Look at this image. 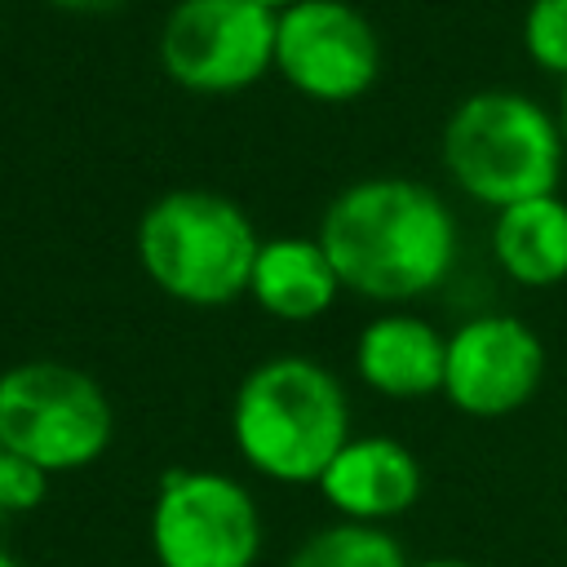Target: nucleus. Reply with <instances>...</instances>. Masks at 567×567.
<instances>
[{"mask_svg": "<svg viewBox=\"0 0 567 567\" xmlns=\"http://www.w3.org/2000/svg\"><path fill=\"white\" fill-rule=\"evenodd\" d=\"M315 235L341 279V292L385 310L443 288L461 252L447 199L430 182L394 173L341 186L328 199Z\"/></svg>", "mask_w": 567, "mask_h": 567, "instance_id": "f257e3e1", "label": "nucleus"}, {"mask_svg": "<svg viewBox=\"0 0 567 567\" xmlns=\"http://www.w3.org/2000/svg\"><path fill=\"white\" fill-rule=\"evenodd\" d=\"M350 439V399L337 372L310 354L252 363L230 399V443L239 461L279 487H315Z\"/></svg>", "mask_w": 567, "mask_h": 567, "instance_id": "f03ea898", "label": "nucleus"}, {"mask_svg": "<svg viewBox=\"0 0 567 567\" xmlns=\"http://www.w3.org/2000/svg\"><path fill=\"white\" fill-rule=\"evenodd\" d=\"M439 159L461 195L483 208L554 195L567 164L558 115L518 89L465 93L439 133Z\"/></svg>", "mask_w": 567, "mask_h": 567, "instance_id": "7ed1b4c3", "label": "nucleus"}, {"mask_svg": "<svg viewBox=\"0 0 567 567\" xmlns=\"http://www.w3.org/2000/svg\"><path fill=\"white\" fill-rule=\"evenodd\" d=\"M133 248L142 275L168 301L221 310L248 297L261 235L230 195L208 186H177L142 208Z\"/></svg>", "mask_w": 567, "mask_h": 567, "instance_id": "20e7f679", "label": "nucleus"}, {"mask_svg": "<svg viewBox=\"0 0 567 567\" xmlns=\"http://www.w3.org/2000/svg\"><path fill=\"white\" fill-rule=\"evenodd\" d=\"M115 439L106 390L75 363L22 359L0 372V443L44 474L93 465Z\"/></svg>", "mask_w": 567, "mask_h": 567, "instance_id": "39448f33", "label": "nucleus"}, {"mask_svg": "<svg viewBox=\"0 0 567 567\" xmlns=\"http://www.w3.org/2000/svg\"><path fill=\"white\" fill-rule=\"evenodd\" d=\"M146 540L155 567H257L266 523L257 496L235 474L177 465L155 483Z\"/></svg>", "mask_w": 567, "mask_h": 567, "instance_id": "423d86ee", "label": "nucleus"}, {"mask_svg": "<svg viewBox=\"0 0 567 567\" xmlns=\"http://www.w3.org/2000/svg\"><path fill=\"white\" fill-rule=\"evenodd\" d=\"M159 71L195 97H230L275 71V13L252 0H177L159 22Z\"/></svg>", "mask_w": 567, "mask_h": 567, "instance_id": "0eeeda50", "label": "nucleus"}, {"mask_svg": "<svg viewBox=\"0 0 567 567\" xmlns=\"http://www.w3.org/2000/svg\"><path fill=\"white\" fill-rule=\"evenodd\" d=\"M275 75L323 106L359 102L381 75V35L350 0H301L275 13Z\"/></svg>", "mask_w": 567, "mask_h": 567, "instance_id": "6e6552de", "label": "nucleus"}, {"mask_svg": "<svg viewBox=\"0 0 567 567\" xmlns=\"http://www.w3.org/2000/svg\"><path fill=\"white\" fill-rule=\"evenodd\" d=\"M545 381V341L518 315L487 310L447 332L443 399L474 421L514 416Z\"/></svg>", "mask_w": 567, "mask_h": 567, "instance_id": "1a4fd4ad", "label": "nucleus"}, {"mask_svg": "<svg viewBox=\"0 0 567 567\" xmlns=\"http://www.w3.org/2000/svg\"><path fill=\"white\" fill-rule=\"evenodd\" d=\"M323 505L346 523L390 527L403 518L425 487L416 452L394 434H350L346 447L319 474Z\"/></svg>", "mask_w": 567, "mask_h": 567, "instance_id": "9d476101", "label": "nucleus"}, {"mask_svg": "<svg viewBox=\"0 0 567 567\" xmlns=\"http://www.w3.org/2000/svg\"><path fill=\"white\" fill-rule=\"evenodd\" d=\"M443 354L447 332H439L425 315L394 306L359 328L350 363L354 377L381 399H430L443 390Z\"/></svg>", "mask_w": 567, "mask_h": 567, "instance_id": "9b49d317", "label": "nucleus"}, {"mask_svg": "<svg viewBox=\"0 0 567 567\" xmlns=\"http://www.w3.org/2000/svg\"><path fill=\"white\" fill-rule=\"evenodd\" d=\"M248 297L257 301L261 315L279 323H310L337 306L341 279L319 235H270L257 248Z\"/></svg>", "mask_w": 567, "mask_h": 567, "instance_id": "f8f14e48", "label": "nucleus"}, {"mask_svg": "<svg viewBox=\"0 0 567 567\" xmlns=\"http://www.w3.org/2000/svg\"><path fill=\"white\" fill-rule=\"evenodd\" d=\"M492 261L518 288H554L567 279V199L536 195L492 213Z\"/></svg>", "mask_w": 567, "mask_h": 567, "instance_id": "ddd939ff", "label": "nucleus"}, {"mask_svg": "<svg viewBox=\"0 0 567 567\" xmlns=\"http://www.w3.org/2000/svg\"><path fill=\"white\" fill-rule=\"evenodd\" d=\"M284 567H412L408 549L390 527H368V523H346L332 518L328 527L310 532Z\"/></svg>", "mask_w": 567, "mask_h": 567, "instance_id": "4468645a", "label": "nucleus"}, {"mask_svg": "<svg viewBox=\"0 0 567 567\" xmlns=\"http://www.w3.org/2000/svg\"><path fill=\"white\" fill-rule=\"evenodd\" d=\"M518 35L536 71L567 80V0H532Z\"/></svg>", "mask_w": 567, "mask_h": 567, "instance_id": "2eb2a0df", "label": "nucleus"}, {"mask_svg": "<svg viewBox=\"0 0 567 567\" xmlns=\"http://www.w3.org/2000/svg\"><path fill=\"white\" fill-rule=\"evenodd\" d=\"M53 474H44L40 465L4 452L0 456V514H31L49 501Z\"/></svg>", "mask_w": 567, "mask_h": 567, "instance_id": "dca6fc26", "label": "nucleus"}, {"mask_svg": "<svg viewBox=\"0 0 567 567\" xmlns=\"http://www.w3.org/2000/svg\"><path fill=\"white\" fill-rule=\"evenodd\" d=\"M44 4L66 9V13H111V9L124 4V0H44Z\"/></svg>", "mask_w": 567, "mask_h": 567, "instance_id": "f3484780", "label": "nucleus"}, {"mask_svg": "<svg viewBox=\"0 0 567 567\" xmlns=\"http://www.w3.org/2000/svg\"><path fill=\"white\" fill-rule=\"evenodd\" d=\"M412 567H474L465 558H425V563H412Z\"/></svg>", "mask_w": 567, "mask_h": 567, "instance_id": "a211bd4d", "label": "nucleus"}, {"mask_svg": "<svg viewBox=\"0 0 567 567\" xmlns=\"http://www.w3.org/2000/svg\"><path fill=\"white\" fill-rule=\"evenodd\" d=\"M252 4H261L266 13H284V9H292V4H301V0H252Z\"/></svg>", "mask_w": 567, "mask_h": 567, "instance_id": "6ab92c4d", "label": "nucleus"}, {"mask_svg": "<svg viewBox=\"0 0 567 567\" xmlns=\"http://www.w3.org/2000/svg\"><path fill=\"white\" fill-rule=\"evenodd\" d=\"M558 128H563V142H567V84H563V97H558Z\"/></svg>", "mask_w": 567, "mask_h": 567, "instance_id": "aec40b11", "label": "nucleus"}, {"mask_svg": "<svg viewBox=\"0 0 567 567\" xmlns=\"http://www.w3.org/2000/svg\"><path fill=\"white\" fill-rule=\"evenodd\" d=\"M0 567H27V563H22V558H18V554H9V549H4V545H0Z\"/></svg>", "mask_w": 567, "mask_h": 567, "instance_id": "412c9836", "label": "nucleus"}, {"mask_svg": "<svg viewBox=\"0 0 567 567\" xmlns=\"http://www.w3.org/2000/svg\"><path fill=\"white\" fill-rule=\"evenodd\" d=\"M0 456H4V443H0Z\"/></svg>", "mask_w": 567, "mask_h": 567, "instance_id": "4be33fe9", "label": "nucleus"}]
</instances>
